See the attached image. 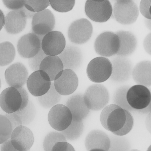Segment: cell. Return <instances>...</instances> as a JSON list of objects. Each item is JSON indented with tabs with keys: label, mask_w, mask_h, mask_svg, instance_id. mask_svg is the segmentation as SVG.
I'll use <instances>...</instances> for the list:
<instances>
[{
	"label": "cell",
	"mask_w": 151,
	"mask_h": 151,
	"mask_svg": "<svg viewBox=\"0 0 151 151\" xmlns=\"http://www.w3.org/2000/svg\"><path fill=\"white\" fill-rule=\"evenodd\" d=\"M100 121L103 127L113 134L123 136L133 128L134 121L131 113L119 106L111 104L102 110Z\"/></svg>",
	"instance_id": "obj_1"
},
{
	"label": "cell",
	"mask_w": 151,
	"mask_h": 151,
	"mask_svg": "<svg viewBox=\"0 0 151 151\" xmlns=\"http://www.w3.org/2000/svg\"><path fill=\"white\" fill-rule=\"evenodd\" d=\"M83 98L85 104L90 110L98 111L107 106L110 96L108 90L104 86L95 84L86 89Z\"/></svg>",
	"instance_id": "obj_2"
},
{
	"label": "cell",
	"mask_w": 151,
	"mask_h": 151,
	"mask_svg": "<svg viewBox=\"0 0 151 151\" xmlns=\"http://www.w3.org/2000/svg\"><path fill=\"white\" fill-rule=\"evenodd\" d=\"M112 70L110 60L105 57H99L93 58L89 62L86 72L90 81L95 83H101L110 78Z\"/></svg>",
	"instance_id": "obj_3"
},
{
	"label": "cell",
	"mask_w": 151,
	"mask_h": 151,
	"mask_svg": "<svg viewBox=\"0 0 151 151\" xmlns=\"http://www.w3.org/2000/svg\"><path fill=\"white\" fill-rule=\"evenodd\" d=\"M139 8L132 0H116L113 8L112 15L119 23L128 25L133 23L139 16Z\"/></svg>",
	"instance_id": "obj_4"
},
{
	"label": "cell",
	"mask_w": 151,
	"mask_h": 151,
	"mask_svg": "<svg viewBox=\"0 0 151 151\" xmlns=\"http://www.w3.org/2000/svg\"><path fill=\"white\" fill-rule=\"evenodd\" d=\"M120 46V41L115 32L105 31L96 38L94 43L96 52L104 57H110L117 53Z\"/></svg>",
	"instance_id": "obj_5"
},
{
	"label": "cell",
	"mask_w": 151,
	"mask_h": 151,
	"mask_svg": "<svg viewBox=\"0 0 151 151\" xmlns=\"http://www.w3.org/2000/svg\"><path fill=\"white\" fill-rule=\"evenodd\" d=\"M93 32L91 22L86 18H82L71 23L68 28L67 35L71 42L81 45L86 43L90 39Z\"/></svg>",
	"instance_id": "obj_6"
},
{
	"label": "cell",
	"mask_w": 151,
	"mask_h": 151,
	"mask_svg": "<svg viewBox=\"0 0 151 151\" xmlns=\"http://www.w3.org/2000/svg\"><path fill=\"white\" fill-rule=\"evenodd\" d=\"M84 9L88 18L98 22H106L112 14L113 7L110 2L107 0L101 1L87 0Z\"/></svg>",
	"instance_id": "obj_7"
},
{
	"label": "cell",
	"mask_w": 151,
	"mask_h": 151,
	"mask_svg": "<svg viewBox=\"0 0 151 151\" xmlns=\"http://www.w3.org/2000/svg\"><path fill=\"white\" fill-rule=\"evenodd\" d=\"M44 36L29 32L22 36L18 40L17 47L20 56L24 58H32L40 51L41 42Z\"/></svg>",
	"instance_id": "obj_8"
},
{
	"label": "cell",
	"mask_w": 151,
	"mask_h": 151,
	"mask_svg": "<svg viewBox=\"0 0 151 151\" xmlns=\"http://www.w3.org/2000/svg\"><path fill=\"white\" fill-rule=\"evenodd\" d=\"M48 120L53 129L61 132L69 126L72 117L70 110L65 105L58 104L51 108L48 113Z\"/></svg>",
	"instance_id": "obj_9"
},
{
	"label": "cell",
	"mask_w": 151,
	"mask_h": 151,
	"mask_svg": "<svg viewBox=\"0 0 151 151\" xmlns=\"http://www.w3.org/2000/svg\"><path fill=\"white\" fill-rule=\"evenodd\" d=\"M32 32L45 36L52 31L55 24V17L48 9L36 13L32 18Z\"/></svg>",
	"instance_id": "obj_10"
},
{
	"label": "cell",
	"mask_w": 151,
	"mask_h": 151,
	"mask_svg": "<svg viewBox=\"0 0 151 151\" xmlns=\"http://www.w3.org/2000/svg\"><path fill=\"white\" fill-rule=\"evenodd\" d=\"M56 91L61 95H70L76 90L78 80L75 72L70 69H64L60 72L54 81Z\"/></svg>",
	"instance_id": "obj_11"
},
{
	"label": "cell",
	"mask_w": 151,
	"mask_h": 151,
	"mask_svg": "<svg viewBox=\"0 0 151 151\" xmlns=\"http://www.w3.org/2000/svg\"><path fill=\"white\" fill-rule=\"evenodd\" d=\"M126 97L130 106L136 110L144 109L151 103L150 90L144 86L137 84L129 88Z\"/></svg>",
	"instance_id": "obj_12"
},
{
	"label": "cell",
	"mask_w": 151,
	"mask_h": 151,
	"mask_svg": "<svg viewBox=\"0 0 151 151\" xmlns=\"http://www.w3.org/2000/svg\"><path fill=\"white\" fill-rule=\"evenodd\" d=\"M110 61L112 70L110 79L118 83L128 81L132 76L133 69L131 61L127 57L116 55L112 57Z\"/></svg>",
	"instance_id": "obj_13"
},
{
	"label": "cell",
	"mask_w": 151,
	"mask_h": 151,
	"mask_svg": "<svg viewBox=\"0 0 151 151\" xmlns=\"http://www.w3.org/2000/svg\"><path fill=\"white\" fill-rule=\"evenodd\" d=\"M51 81L48 75L43 70L33 72L29 76L26 82L28 90L33 96L39 97L50 89Z\"/></svg>",
	"instance_id": "obj_14"
},
{
	"label": "cell",
	"mask_w": 151,
	"mask_h": 151,
	"mask_svg": "<svg viewBox=\"0 0 151 151\" xmlns=\"http://www.w3.org/2000/svg\"><path fill=\"white\" fill-rule=\"evenodd\" d=\"M4 76L5 81L9 87L17 89L23 87L29 76L26 67L19 62L13 63L7 68Z\"/></svg>",
	"instance_id": "obj_15"
},
{
	"label": "cell",
	"mask_w": 151,
	"mask_h": 151,
	"mask_svg": "<svg viewBox=\"0 0 151 151\" xmlns=\"http://www.w3.org/2000/svg\"><path fill=\"white\" fill-rule=\"evenodd\" d=\"M65 38L58 31H52L45 35L41 42V49L47 56H58L66 46Z\"/></svg>",
	"instance_id": "obj_16"
},
{
	"label": "cell",
	"mask_w": 151,
	"mask_h": 151,
	"mask_svg": "<svg viewBox=\"0 0 151 151\" xmlns=\"http://www.w3.org/2000/svg\"><path fill=\"white\" fill-rule=\"evenodd\" d=\"M10 139L18 150L27 151L32 146L34 139L32 131L25 126L21 125L13 130Z\"/></svg>",
	"instance_id": "obj_17"
},
{
	"label": "cell",
	"mask_w": 151,
	"mask_h": 151,
	"mask_svg": "<svg viewBox=\"0 0 151 151\" xmlns=\"http://www.w3.org/2000/svg\"><path fill=\"white\" fill-rule=\"evenodd\" d=\"M58 56L61 60L64 69L73 71L78 69L82 63V51L77 46L70 44L66 45L63 51Z\"/></svg>",
	"instance_id": "obj_18"
},
{
	"label": "cell",
	"mask_w": 151,
	"mask_h": 151,
	"mask_svg": "<svg viewBox=\"0 0 151 151\" xmlns=\"http://www.w3.org/2000/svg\"><path fill=\"white\" fill-rule=\"evenodd\" d=\"M85 145L87 151H108L110 140L109 135L104 131L93 130L87 135Z\"/></svg>",
	"instance_id": "obj_19"
},
{
	"label": "cell",
	"mask_w": 151,
	"mask_h": 151,
	"mask_svg": "<svg viewBox=\"0 0 151 151\" xmlns=\"http://www.w3.org/2000/svg\"><path fill=\"white\" fill-rule=\"evenodd\" d=\"M22 103L21 95L16 88L9 87L0 94V106L5 113L15 112L20 108Z\"/></svg>",
	"instance_id": "obj_20"
},
{
	"label": "cell",
	"mask_w": 151,
	"mask_h": 151,
	"mask_svg": "<svg viewBox=\"0 0 151 151\" xmlns=\"http://www.w3.org/2000/svg\"><path fill=\"white\" fill-rule=\"evenodd\" d=\"M27 19L22 9L10 11L5 16L4 27L6 31L12 35L21 32L26 26Z\"/></svg>",
	"instance_id": "obj_21"
},
{
	"label": "cell",
	"mask_w": 151,
	"mask_h": 151,
	"mask_svg": "<svg viewBox=\"0 0 151 151\" xmlns=\"http://www.w3.org/2000/svg\"><path fill=\"white\" fill-rule=\"evenodd\" d=\"M65 105L71 113L72 120L83 121L89 114L90 110L85 104L82 93H77L70 97L67 100Z\"/></svg>",
	"instance_id": "obj_22"
},
{
	"label": "cell",
	"mask_w": 151,
	"mask_h": 151,
	"mask_svg": "<svg viewBox=\"0 0 151 151\" xmlns=\"http://www.w3.org/2000/svg\"><path fill=\"white\" fill-rule=\"evenodd\" d=\"M120 41V46L116 55L127 57L136 50L137 40L135 36L129 31L121 30L115 32Z\"/></svg>",
	"instance_id": "obj_23"
},
{
	"label": "cell",
	"mask_w": 151,
	"mask_h": 151,
	"mask_svg": "<svg viewBox=\"0 0 151 151\" xmlns=\"http://www.w3.org/2000/svg\"><path fill=\"white\" fill-rule=\"evenodd\" d=\"M132 76L138 84L149 87L151 85V62L145 60L138 63L133 68Z\"/></svg>",
	"instance_id": "obj_24"
},
{
	"label": "cell",
	"mask_w": 151,
	"mask_h": 151,
	"mask_svg": "<svg viewBox=\"0 0 151 151\" xmlns=\"http://www.w3.org/2000/svg\"><path fill=\"white\" fill-rule=\"evenodd\" d=\"M64 70L62 62L58 56H47L42 61L39 70L45 72L51 81H54L57 76Z\"/></svg>",
	"instance_id": "obj_25"
},
{
	"label": "cell",
	"mask_w": 151,
	"mask_h": 151,
	"mask_svg": "<svg viewBox=\"0 0 151 151\" xmlns=\"http://www.w3.org/2000/svg\"><path fill=\"white\" fill-rule=\"evenodd\" d=\"M61 98V95L55 90L53 82H51L50 88L48 91L42 96L38 97L37 99L42 106L48 109L58 104Z\"/></svg>",
	"instance_id": "obj_26"
},
{
	"label": "cell",
	"mask_w": 151,
	"mask_h": 151,
	"mask_svg": "<svg viewBox=\"0 0 151 151\" xmlns=\"http://www.w3.org/2000/svg\"><path fill=\"white\" fill-rule=\"evenodd\" d=\"M16 50L13 45L9 41L0 43V67L7 66L14 60Z\"/></svg>",
	"instance_id": "obj_27"
},
{
	"label": "cell",
	"mask_w": 151,
	"mask_h": 151,
	"mask_svg": "<svg viewBox=\"0 0 151 151\" xmlns=\"http://www.w3.org/2000/svg\"><path fill=\"white\" fill-rule=\"evenodd\" d=\"M130 86L127 85L120 86L117 88L113 96L114 104L129 112L136 111V110L131 107L127 100L126 95Z\"/></svg>",
	"instance_id": "obj_28"
},
{
	"label": "cell",
	"mask_w": 151,
	"mask_h": 151,
	"mask_svg": "<svg viewBox=\"0 0 151 151\" xmlns=\"http://www.w3.org/2000/svg\"><path fill=\"white\" fill-rule=\"evenodd\" d=\"M84 128L83 121H76L72 120L69 126L60 132L66 140L73 141L81 137L83 133Z\"/></svg>",
	"instance_id": "obj_29"
},
{
	"label": "cell",
	"mask_w": 151,
	"mask_h": 151,
	"mask_svg": "<svg viewBox=\"0 0 151 151\" xmlns=\"http://www.w3.org/2000/svg\"><path fill=\"white\" fill-rule=\"evenodd\" d=\"M109 136L110 140V145L108 151H129L130 150V143L126 137L113 134Z\"/></svg>",
	"instance_id": "obj_30"
},
{
	"label": "cell",
	"mask_w": 151,
	"mask_h": 151,
	"mask_svg": "<svg viewBox=\"0 0 151 151\" xmlns=\"http://www.w3.org/2000/svg\"><path fill=\"white\" fill-rule=\"evenodd\" d=\"M21 120L22 125L24 126L31 122L36 114V109L33 102L29 100L27 105L22 110L14 112Z\"/></svg>",
	"instance_id": "obj_31"
},
{
	"label": "cell",
	"mask_w": 151,
	"mask_h": 151,
	"mask_svg": "<svg viewBox=\"0 0 151 151\" xmlns=\"http://www.w3.org/2000/svg\"><path fill=\"white\" fill-rule=\"evenodd\" d=\"M66 141L65 137L61 132H50L44 138L43 143V148L45 151H51L53 146L57 142Z\"/></svg>",
	"instance_id": "obj_32"
},
{
	"label": "cell",
	"mask_w": 151,
	"mask_h": 151,
	"mask_svg": "<svg viewBox=\"0 0 151 151\" xmlns=\"http://www.w3.org/2000/svg\"><path fill=\"white\" fill-rule=\"evenodd\" d=\"M13 130L8 119L3 114H0V145L9 139Z\"/></svg>",
	"instance_id": "obj_33"
},
{
	"label": "cell",
	"mask_w": 151,
	"mask_h": 151,
	"mask_svg": "<svg viewBox=\"0 0 151 151\" xmlns=\"http://www.w3.org/2000/svg\"><path fill=\"white\" fill-rule=\"evenodd\" d=\"M50 5L55 11L60 12H66L72 10L75 4V1L49 0Z\"/></svg>",
	"instance_id": "obj_34"
},
{
	"label": "cell",
	"mask_w": 151,
	"mask_h": 151,
	"mask_svg": "<svg viewBox=\"0 0 151 151\" xmlns=\"http://www.w3.org/2000/svg\"><path fill=\"white\" fill-rule=\"evenodd\" d=\"M49 5V0H25L24 7L29 11L35 13L46 9Z\"/></svg>",
	"instance_id": "obj_35"
},
{
	"label": "cell",
	"mask_w": 151,
	"mask_h": 151,
	"mask_svg": "<svg viewBox=\"0 0 151 151\" xmlns=\"http://www.w3.org/2000/svg\"><path fill=\"white\" fill-rule=\"evenodd\" d=\"M47 56L41 48L40 51L35 55L28 59V65L31 70L33 72L39 70L42 61Z\"/></svg>",
	"instance_id": "obj_36"
},
{
	"label": "cell",
	"mask_w": 151,
	"mask_h": 151,
	"mask_svg": "<svg viewBox=\"0 0 151 151\" xmlns=\"http://www.w3.org/2000/svg\"><path fill=\"white\" fill-rule=\"evenodd\" d=\"M2 1L6 7L13 11L22 9L24 6L25 0H3Z\"/></svg>",
	"instance_id": "obj_37"
},
{
	"label": "cell",
	"mask_w": 151,
	"mask_h": 151,
	"mask_svg": "<svg viewBox=\"0 0 151 151\" xmlns=\"http://www.w3.org/2000/svg\"><path fill=\"white\" fill-rule=\"evenodd\" d=\"M151 0H142L140 2L139 11L142 15L146 19H151L150 8Z\"/></svg>",
	"instance_id": "obj_38"
},
{
	"label": "cell",
	"mask_w": 151,
	"mask_h": 151,
	"mask_svg": "<svg viewBox=\"0 0 151 151\" xmlns=\"http://www.w3.org/2000/svg\"><path fill=\"white\" fill-rule=\"evenodd\" d=\"M51 151H75L73 147L66 142H59L56 143Z\"/></svg>",
	"instance_id": "obj_39"
},
{
	"label": "cell",
	"mask_w": 151,
	"mask_h": 151,
	"mask_svg": "<svg viewBox=\"0 0 151 151\" xmlns=\"http://www.w3.org/2000/svg\"><path fill=\"white\" fill-rule=\"evenodd\" d=\"M4 114L9 120L12 127L13 130L17 127L22 125L19 117L14 112L11 113H5Z\"/></svg>",
	"instance_id": "obj_40"
},
{
	"label": "cell",
	"mask_w": 151,
	"mask_h": 151,
	"mask_svg": "<svg viewBox=\"0 0 151 151\" xmlns=\"http://www.w3.org/2000/svg\"><path fill=\"white\" fill-rule=\"evenodd\" d=\"M19 92L22 98L21 106L18 111H20L23 109L28 104L29 100L28 93L24 87L17 89Z\"/></svg>",
	"instance_id": "obj_41"
},
{
	"label": "cell",
	"mask_w": 151,
	"mask_h": 151,
	"mask_svg": "<svg viewBox=\"0 0 151 151\" xmlns=\"http://www.w3.org/2000/svg\"><path fill=\"white\" fill-rule=\"evenodd\" d=\"M0 151H19L14 147L11 143L10 139L4 143L0 144Z\"/></svg>",
	"instance_id": "obj_42"
},
{
	"label": "cell",
	"mask_w": 151,
	"mask_h": 151,
	"mask_svg": "<svg viewBox=\"0 0 151 151\" xmlns=\"http://www.w3.org/2000/svg\"><path fill=\"white\" fill-rule=\"evenodd\" d=\"M143 45L146 51L150 55H151V33L148 34L145 38Z\"/></svg>",
	"instance_id": "obj_43"
},
{
	"label": "cell",
	"mask_w": 151,
	"mask_h": 151,
	"mask_svg": "<svg viewBox=\"0 0 151 151\" xmlns=\"http://www.w3.org/2000/svg\"><path fill=\"white\" fill-rule=\"evenodd\" d=\"M136 111L142 114H148L151 113V103H150L147 107L139 110H136Z\"/></svg>",
	"instance_id": "obj_44"
},
{
	"label": "cell",
	"mask_w": 151,
	"mask_h": 151,
	"mask_svg": "<svg viewBox=\"0 0 151 151\" xmlns=\"http://www.w3.org/2000/svg\"><path fill=\"white\" fill-rule=\"evenodd\" d=\"M5 16L3 11L0 9V31L4 27L5 22Z\"/></svg>",
	"instance_id": "obj_45"
},
{
	"label": "cell",
	"mask_w": 151,
	"mask_h": 151,
	"mask_svg": "<svg viewBox=\"0 0 151 151\" xmlns=\"http://www.w3.org/2000/svg\"><path fill=\"white\" fill-rule=\"evenodd\" d=\"M145 123L147 129L151 133V113L148 114L146 119Z\"/></svg>",
	"instance_id": "obj_46"
},
{
	"label": "cell",
	"mask_w": 151,
	"mask_h": 151,
	"mask_svg": "<svg viewBox=\"0 0 151 151\" xmlns=\"http://www.w3.org/2000/svg\"><path fill=\"white\" fill-rule=\"evenodd\" d=\"M145 24L147 27L150 29H151V21L150 19H146L145 20Z\"/></svg>",
	"instance_id": "obj_47"
},
{
	"label": "cell",
	"mask_w": 151,
	"mask_h": 151,
	"mask_svg": "<svg viewBox=\"0 0 151 151\" xmlns=\"http://www.w3.org/2000/svg\"><path fill=\"white\" fill-rule=\"evenodd\" d=\"M129 151H141L138 150L137 149H130L129 150Z\"/></svg>",
	"instance_id": "obj_48"
},
{
	"label": "cell",
	"mask_w": 151,
	"mask_h": 151,
	"mask_svg": "<svg viewBox=\"0 0 151 151\" xmlns=\"http://www.w3.org/2000/svg\"><path fill=\"white\" fill-rule=\"evenodd\" d=\"M147 151H151V145H150V146L148 147L147 150Z\"/></svg>",
	"instance_id": "obj_49"
},
{
	"label": "cell",
	"mask_w": 151,
	"mask_h": 151,
	"mask_svg": "<svg viewBox=\"0 0 151 151\" xmlns=\"http://www.w3.org/2000/svg\"><path fill=\"white\" fill-rule=\"evenodd\" d=\"M1 78H0V89L1 87Z\"/></svg>",
	"instance_id": "obj_50"
},
{
	"label": "cell",
	"mask_w": 151,
	"mask_h": 151,
	"mask_svg": "<svg viewBox=\"0 0 151 151\" xmlns=\"http://www.w3.org/2000/svg\"><path fill=\"white\" fill-rule=\"evenodd\" d=\"M1 107H0V112H1Z\"/></svg>",
	"instance_id": "obj_51"
},
{
	"label": "cell",
	"mask_w": 151,
	"mask_h": 151,
	"mask_svg": "<svg viewBox=\"0 0 151 151\" xmlns=\"http://www.w3.org/2000/svg\"><path fill=\"white\" fill-rule=\"evenodd\" d=\"M30 151V150H28V151Z\"/></svg>",
	"instance_id": "obj_52"
}]
</instances>
